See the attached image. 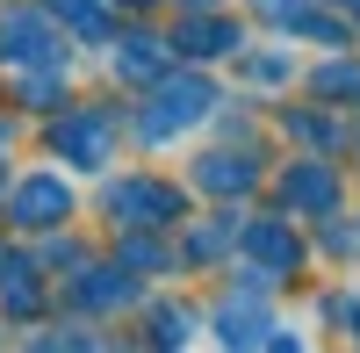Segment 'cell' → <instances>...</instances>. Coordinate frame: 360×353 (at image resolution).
Wrapping results in <instances>:
<instances>
[{
	"label": "cell",
	"instance_id": "cell-1",
	"mask_svg": "<svg viewBox=\"0 0 360 353\" xmlns=\"http://www.w3.org/2000/svg\"><path fill=\"white\" fill-rule=\"evenodd\" d=\"M22 210H37V217H29V224H51L58 210H65V195H58V188H44V181H37V188L22 195Z\"/></svg>",
	"mask_w": 360,
	"mask_h": 353
}]
</instances>
